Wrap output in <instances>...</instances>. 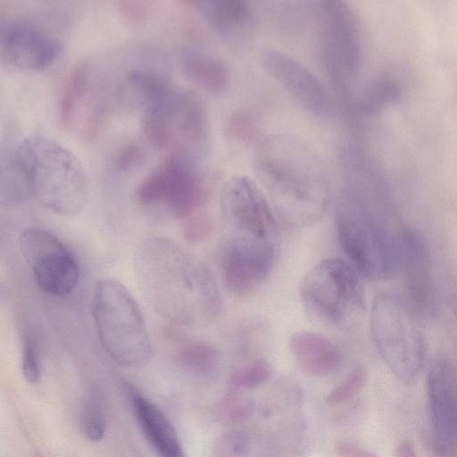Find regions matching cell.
Listing matches in <instances>:
<instances>
[{
	"instance_id": "cell-15",
	"label": "cell",
	"mask_w": 457,
	"mask_h": 457,
	"mask_svg": "<svg viewBox=\"0 0 457 457\" xmlns=\"http://www.w3.org/2000/svg\"><path fill=\"white\" fill-rule=\"evenodd\" d=\"M262 61L268 73L303 107L317 118L334 114L331 95L323 82L303 63L289 54L267 49Z\"/></svg>"
},
{
	"instance_id": "cell-4",
	"label": "cell",
	"mask_w": 457,
	"mask_h": 457,
	"mask_svg": "<svg viewBox=\"0 0 457 457\" xmlns=\"http://www.w3.org/2000/svg\"><path fill=\"white\" fill-rule=\"evenodd\" d=\"M14 154L32 194L46 208L66 217L82 211L88 180L71 151L52 137L31 135L18 144Z\"/></svg>"
},
{
	"instance_id": "cell-6",
	"label": "cell",
	"mask_w": 457,
	"mask_h": 457,
	"mask_svg": "<svg viewBox=\"0 0 457 457\" xmlns=\"http://www.w3.org/2000/svg\"><path fill=\"white\" fill-rule=\"evenodd\" d=\"M92 311L99 340L116 363L138 368L150 361L153 351L144 317L122 283L114 278L98 281Z\"/></svg>"
},
{
	"instance_id": "cell-3",
	"label": "cell",
	"mask_w": 457,
	"mask_h": 457,
	"mask_svg": "<svg viewBox=\"0 0 457 457\" xmlns=\"http://www.w3.org/2000/svg\"><path fill=\"white\" fill-rule=\"evenodd\" d=\"M256 174L279 217L295 228L317 223L329 203V184L318 154L288 134L266 137L257 149Z\"/></svg>"
},
{
	"instance_id": "cell-16",
	"label": "cell",
	"mask_w": 457,
	"mask_h": 457,
	"mask_svg": "<svg viewBox=\"0 0 457 457\" xmlns=\"http://www.w3.org/2000/svg\"><path fill=\"white\" fill-rule=\"evenodd\" d=\"M0 49L6 62L21 70L35 71L51 64L62 53V44L33 23L15 21L2 27Z\"/></svg>"
},
{
	"instance_id": "cell-35",
	"label": "cell",
	"mask_w": 457,
	"mask_h": 457,
	"mask_svg": "<svg viewBox=\"0 0 457 457\" xmlns=\"http://www.w3.org/2000/svg\"><path fill=\"white\" fill-rule=\"evenodd\" d=\"M395 457H422L415 450L411 443L403 441L399 443L394 451Z\"/></svg>"
},
{
	"instance_id": "cell-5",
	"label": "cell",
	"mask_w": 457,
	"mask_h": 457,
	"mask_svg": "<svg viewBox=\"0 0 457 457\" xmlns=\"http://www.w3.org/2000/svg\"><path fill=\"white\" fill-rule=\"evenodd\" d=\"M371 204L344 188L335 203L337 233L342 249L364 278L379 281L398 268L397 240Z\"/></svg>"
},
{
	"instance_id": "cell-20",
	"label": "cell",
	"mask_w": 457,
	"mask_h": 457,
	"mask_svg": "<svg viewBox=\"0 0 457 457\" xmlns=\"http://www.w3.org/2000/svg\"><path fill=\"white\" fill-rule=\"evenodd\" d=\"M132 405L145 438L159 457H186L172 424L158 406L137 393L132 395Z\"/></svg>"
},
{
	"instance_id": "cell-9",
	"label": "cell",
	"mask_w": 457,
	"mask_h": 457,
	"mask_svg": "<svg viewBox=\"0 0 457 457\" xmlns=\"http://www.w3.org/2000/svg\"><path fill=\"white\" fill-rule=\"evenodd\" d=\"M142 130L154 147L171 148L196 157L208 137V116L201 98L193 91L171 86L148 103Z\"/></svg>"
},
{
	"instance_id": "cell-1",
	"label": "cell",
	"mask_w": 457,
	"mask_h": 457,
	"mask_svg": "<svg viewBox=\"0 0 457 457\" xmlns=\"http://www.w3.org/2000/svg\"><path fill=\"white\" fill-rule=\"evenodd\" d=\"M134 272L146 303L169 321L204 328L219 319L222 299L215 279L198 257L175 241L163 237L142 241Z\"/></svg>"
},
{
	"instance_id": "cell-36",
	"label": "cell",
	"mask_w": 457,
	"mask_h": 457,
	"mask_svg": "<svg viewBox=\"0 0 457 457\" xmlns=\"http://www.w3.org/2000/svg\"><path fill=\"white\" fill-rule=\"evenodd\" d=\"M451 307L455 316L457 317V295L451 298Z\"/></svg>"
},
{
	"instance_id": "cell-29",
	"label": "cell",
	"mask_w": 457,
	"mask_h": 457,
	"mask_svg": "<svg viewBox=\"0 0 457 457\" xmlns=\"http://www.w3.org/2000/svg\"><path fill=\"white\" fill-rule=\"evenodd\" d=\"M21 370L29 383H37L41 375L40 352L36 337L29 332L23 335Z\"/></svg>"
},
{
	"instance_id": "cell-22",
	"label": "cell",
	"mask_w": 457,
	"mask_h": 457,
	"mask_svg": "<svg viewBox=\"0 0 457 457\" xmlns=\"http://www.w3.org/2000/svg\"><path fill=\"white\" fill-rule=\"evenodd\" d=\"M0 191L1 203L5 205L23 203L33 195L14 152L2 153Z\"/></svg>"
},
{
	"instance_id": "cell-24",
	"label": "cell",
	"mask_w": 457,
	"mask_h": 457,
	"mask_svg": "<svg viewBox=\"0 0 457 457\" xmlns=\"http://www.w3.org/2000/svg\"><path fill=\"white\" fill-rule=\"evenodd\" d=\"M253 411L254 402L250 396L229 393L224 395L218 403L215 416L221 426L232 428L246 421Z\"/></svg>"
},
{
	"instance_id": "cell-7",
	"label": "cell",
	"mask_w": 457,
	"mask_h": 457,
	"mask_svg": "<svg viewBox=\"0 0 457 457\" xmlns=\"http://www.w3.org/2000/svg\"><path fill=\"white\" fill-rule=\"evenodd\" d=\"M370 331L382 360L395 377L413 384L425 363L426 345L417 310L395 294H378L370 313Z\"/></svg>"
},
{
	"instance_id": "cell-33",
	"label": "cell",
	"mask_w": 457,
	"mask_h": 457,
	"mask_svg": "<svg viewBox=\"0 0 457 457\" xmlns=\"http://www.w3.org/2000/svg\"><path fill=\"white\" fill-rule=\"evenodd\" d=\"M119 9L127 20L132 21H141L146 15V6L143 2L122 1L119 3Z\"/></svg>"
},
{
	"instance_id": "cell-2",
	"label": "cell",
	"mask_w": 457,
	"mask_h": 457,
	"mask_svg": "<svg viewBox=\"0 0 457 457\" xmlns=\"http://www.w3.org/2000/svg\"><path fill=\"white\" fill-rule=\"evenodd\" d=\"M220 211L225 230L222 275L237 287L258 289L278 253V229L270 205L252 179L237 175L223 185Z\"/></svg>"
},
{
	"instance_id": "cell-12",
	"label": "cell",
	"mask_w": 457,
	"mask_h": 457,
	"mask_svg": "<svg viewBox=\"0 0 457 457\" xmlns=\"http://www.w3.org/2000/svg\"><path fill=\"white\" fill-rule=\"evenodd\" d=\"M321 50L335 84L348 89L362 61V40L357 17L342 1H323L318 8Z\"/></svg>"
},
{
	"instance_id": "cell-14",
	"label": "cell",
	"mask_w": 457,
	"mask_h": 457,
	"mask_svg": "<svg viewBox=\"0 0 457 457\" xmlns=\"http://www.w3.org/2000/svg\"><path fill=\"white\" fill-rule=\"evenodd\" d=\"M426 394L431 451L439 457L457 455V370L448 359L430 365Z\"/></svg>"
},
{
	"instance_id": "cell-13",
	"label": "cell",
	"mask_w": 457,
	"mask_h": 457,
	"mask_svg": "<svg viewBox=\"0 0 457 457\" xmlns=\"http://www.w3.org/2000/svg\"><path fill=\"white\" fill-rule=\"evenodd\" d=\"M21 253L45 293L65 297L78 286L79 269L70 250L52 233L28 228L19 238Z\"/></svg>"
},
{
	"instance_id": "cell-26",
	"label": "cell",
	"mask_w": 457,
	"mask_h": 457,
	"mask_svg": "<svg viewBox=\"0 0 457 457\" xmlns=\"http://www.w3.org/2000/svg\"><path fill=\"white\" fill-rule=\"evenodd\" d=\"M272 375V367L263 359L248 361L236 369L228 378L233 389H250L266 383Z\"/></svg>"
},
{
	"instance_id": "cell-8",
	"label": "cell",
	"mask_w": 457,
	"mask_h": 457,
	"mask_svg": "<svg viewBox=\"0 0 457 457\" xmlns=\"http://www.w3.org/2000/svg\"><path fill=\"white\" fill-rule=\"evenodd\" d=\"M300 297L311 320L329 329L353 328L365 310L357 270L338 258L323 260L307 271L301 283Z\"/></svg>"
},
{
	"instance_id": "cell-11",
	"label": "cell",
	"mask_w": 457,
	"mask_h": 457,
	"mask_svg": "<svg viewBox=\"0 0 457 457\" xmlns=\"http://www.w3.org/2000/svg\"><path fill=\"white\" fill-rule=\"evenodd\" d=\"M113 87L101 78L89 61H80L69 71L62 86L57 115L66 129L91 138L101 128L115 104Z\"/></svg>"
},
{
	"instance_id": "cell-32",
	"label": "cell",
	"mask_w": 457,
	"mask_h": 457,
	"mask_svg": "<svg viewBox=\"0 0 457 457\" xmlns=\"http://www.w3.org/2000/svg\"><path fill=\"white\" fill-rule=\"evenodd\" d=\"M143 157V151L139 145L135 142H128L116 151L113 164L119 170L128 171L139 165Z\"/></svg>"
},
{
	"instance_id": "cell-19",
	"label": "cell",
	"mask_w": 457,
	"mask_h": 457,
	"mask_svg": "<svg viewBox=\"0 0 457 457\" xmlns=\"http://www.w3.org/2000/svg\"><path fill=\"white\" fill-rule=\"evenodd\" d=\"M301 370L311 377H324L336 371L342 362L338 348L325 336L312 332L295 333L289 342Z\"/></svg>"
},
{
	"instance_id": "cell-25",
	"label": "cell",
	"mask_w": 457,
	"mask_h": 457,
	"mask_svg": "<svg viewBox=\"0 0 457 457\" xmlns=\"http://www.w3.org/2000/svg\"><path fill=\"white\" fill-rule=\"evenodd\" d=\"M178 358L184 366L196 371L206 372L216 368L219 353L215 346L206 341L193 340L179 347Z\"/></svg>"
},
{
	"instance_id": "cell-23",
	"label": "cell",
	"mask_w": 457,
	"mask_h": 457,
	"mask_svg": "<svg viewBox=\"0 0 457 457\" xmlns=\"http://www.w3.org/2000/svg\"><path fill=\"white\" fill-rule=\"evenodd\" d=\"M398 87L386 78L370 81L358 94L354 105L363 114L370 115L381 112L394 103L398 96Z\"/></svg>"
},
{
	"instance_id": "cell-34",
	"label": "cell",
	"mask_w": 457,
	"mask_h": 457,
	"mask_svg": "<svg viewBox=\"0 0 457 457\" xmlns=\"http://www.w3.org/2000/svg\"><path fill=\"white\" fill-rule=\"evenodd\" d=\"M335 451L338 457H377L368 450L346 441L337 442Z\"/></svg>"
},
{
	"instance_id": "cell-30",
	"label": "cell",
	"mask_w": 457,
	"mask_h": 457,
	"mask_svg": "<svg viewBox=\"0 0 457 457\" xmlns=\"http://www.w3.org/2000/svg\"><path fill=\"white\" fill-rule=\"evenodd\" d=\"M83 435L91 442H99L105 434V419L102 409L95 402H88L80 416Z\"/></svg>"
},
{
	"instance_id": "cell-10",
	"label": "cell",
	"mask_w": 457,
	"mask_h": 457,
	"mask_svg": "<svg viewBox=\"0 0 457 457\" xmlns=\"http://www.w3.org/2000/svg\"><path fill=\"white\" fill-rule=\"evenodd\" d=\"M135 195L144 206L162 205L186 220L206 203L210 187L196 157L172 152L139 182Z\"/></svg>"
},
{
	"instance_id": "cell-21",
	"label": "cell",
	"mask_w": 457,
	"mask_h": 457,
	"mask_svg": "<svg viewBox=\"0 0 457 457\" xmlns=\"http://www.w3.org/2000/svg\"><path fill=\"white\" fill-rule=\"evenodd\" d=\"M178 60L185 76L206 92L220 95L229 87V70L219 57L200 50L183 49Z\"/></svg>"
},
{
	"instance_id": "cell-28",
	"label": "cell",
	"mask_w": 457,
	"mask_h": 457,
	"mask_svg": "<svg viewBox=\"0 0 457 457\" xmlns=\"http://www.w3.org/2000/svg\"><path fill=\"white\" fill-rule=\"evenodd\" d=\"M248 450V435L242 430L230 428L217 437L213 457H246Z\"/></svg>"
},
{
	"instance_id": "cell-18",
	"label": "cell",
	"mask_w": 457,
	"mask_h": 457,
	"mask_svg": "<svg viewBox=\"0 0 457 457\" xmlns=\"http://www.w3.org/2000/svg\"><path fill=\"white\" fill-rule=\"evenodd\" d=\"M193 4L210 27L230 43H243L253 34L255 16L244 0H202Z\"/></svg>"
},
{
	"instance_id": "cell-27",
	"label": "cell",
	"mask_w": 457,
	"mask_h": 457,
	"mask_svg": "<svg viewBox=\"0 0 457 457\" xmlns=\"http://www.w3.org/2000/svg\"><path fill=\"white\" fill-rule=\"evenodd\" d=\"M367 381L366 369L359 365L340 384L331 389L325 397L327 404L335 406L345 403L356 395Z\"/></svg>"
},
{
	"instance_id": "cell-31",
	"label": "cell",
	"mask_w": 457,
	"mask_h": 457,
	"mask_svg": "<svg viewBox=\"0 0 457 457\" xmlns=\"http://www.w3.org/2000/svg\"><path fill=\"white\" fill-rule=\"evenodd\" d=\"M212 223L206 214H195L187 219L182 226V236L190 244L205 240L211 234Z\"/></svg>"
},
{
	"instance_id": "cell-17",
	"label": "cell",
	"mask_w": 457,
	"mask_h": 457,
	"mask_svg": "<svg viewBox=\"0 0 457 457\" xmlns=\"http://www.w3.org/2000/svg\"><path fill=\"white\" fill-rule=\"evenodd\" d=\"M401 268L410 303L417 310L428 307L431 299L430 255L422 235L406 228L397 238Z\"/></svg>"
}]
</instances>
